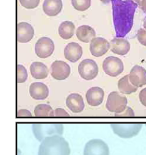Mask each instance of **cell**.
Instances as JSON below:
<instances>
[{
	"mask_svg": "<svg viewBox=\"0 0 146 155\" xmlns=\"http://www.w3.org/2000/svg\"><path fill=\"white\" fill-rule=\"evenodd\" d=\"M116 37L123 38L131 31L138 4L133 0H111Z\"/></svg>",
	"mask_w": 146,
	"mask_h": 155,
	"instance_id": "obj_1",
	"label": "cell"
},
{
	"mask_svg": "<svg viewBox=\"0 0 146 155\" xmlns=\"http://www.w3.org/2000/svg\"><path fill=\"white\" fill-rule=\"evenodd\" d=\"M68 142L59 135L48 137L41 143L38 155H70Z\"/></svg>",
	"mask_w": 146,
	"mask_h": 155,
	"instance_id": "obj_2",
	"label": "cell"
},
{
	"mask_svg": "<svg viewBox=\"0 0 146 155\" xmlns=\"http://www.w3.org/2000/svg\"><path fill=\"white\" fill-rule=\"evenodd\" d=\"M32 130L37 140L42 142L48 137L63 134L64 125L61 123H34L32 125Z\"/></svg>",
	"mask_w": 146,
	"mask_h": 155,
	"instance_id": "obj_3",
	"label": "cell"
},
{
	"mask_svg": "<svg viewBox=\"0 0 146 155\" xmlns=\"http://www.w3.org/2000/svg\"><path fill=\"white\" fill-rule=\"evenodd\" d=\"M111 127L114 133L120 137L129 139L138 134L142 129V125L140 123H133V124L113 123L111 124Z\"/></svg>",
	"mask_w": 146,
	"mask_h": 155,
	"instance_id": "obj_4",
	"label": "cell"
},
{
	"mask_svg": "<svg viewBox=\"0 0 146 155\" xmlns=\"http://www.w3.org/2000/svg\"><path fill=\"white\" fill-rule=\"evenodd\" d=\"M127 103L128 100L126 97L122 96L117 91H113L108 96L106 107L109 111L119 114L126 109Z\"/></svg>",
	"mask_w": 146,
	"mask_h": 155,
	"instance_id": "obj_5",
	"label": "cell"
},
{
	"mask_svg": "<svg viewBox=\"0 0 146 155\" xmlns=\"http://www.w3.org/2000/svg\"><path fill=\"white\" fill-rule=\"evenodd\" d=\"M103 69L107 75L112 77H116L123 71V62L117 57H108L103 61Z\"/></svg>",
	"mask_w": 146,
	"mask_h": 155,
	"instance_id": "obj_6",
	"label": "cell"
},
{
	"mask_svg": "<svg viewBox=\"0 0 146 155\" xmlns=\"http://www.w3.org/2000/svg\"><path fill=\"white\" fill-rule=\"evenodd\" d=\"M83 155H109V146L102 140H91L85 145Z\"/></svg>",
	"mask_w": 146,
	"mask_h": 155,
	"instance_id": "obj_7",
	"label": "cell"
},
{
	"mask_svg": "<svg viewBox=\"0 0 146 155\" xmlns=\"http://www.w3.org/2000/svg\"><path fill=\"white\" fill-rule=\"evenodd\" d=\"M78 72L83 80H92L98 76V66L92 59H83L78 65Z\"/></svg>",
	"mask_w": 146,
	"mask_h": 155,
	"instance_id": "obj_8",
	"label": "cell"
},
{
	"mask_svg": "<svg viewBox=\"0 0 146 155\" xmlns=\"http://www.w3.org/2000/svg\"><path fill=\"white\" fill-rule=\"evenodd\" d=\"M55 49L53 41L48 37H42L35 45L36 54L39 58H47L52 55Z\"/></svg>",
	"mask_w": 146,
	"mask_h": 155,
	"instance_id": "obj_9",
	"label": "cell"
},
{
	"mask_svg": "<svg viewBox=\"0 0 146 155\" xmlns=\"http://www.w3.org/2000/svg\"><path fill=\"white\" fill-rule=\"evenodd\" d=\"M70 66L63 61H55L51 65V75L55 80H66L70 76Z\"/></svg>",
	"mask_w": 146,
	"mask_h": 155,
	"instance_id": "obj_10",
	"label": "cell"
},
{
	"mask_svg": "<svg viewBox=\"0 0 146 155\" xmlns=\"http://www.w3.org/2000/svg\"><path fill=\"white\" fill-rule=\"evenodd\" d=\"M110 43L106 39L102 37L95 38L90 42V52L95 57H100L106 54L109 50Z\"/></svg>",
	"mask_w": 146,
	"mask_h": 155,
	"instance_id": "obj_11",
	"label": "cell"
},
{
	"mask_svg": "<svg viewBox=\"0 0 146 155\" xmlns=\"http://www.w3.org/2000/svg\"><path fill=\"white\" fill-rule=\"evenodd\" d=\"M131 83L137 88L146 85V70L139 65H134L129 74Z\"/></svg>",
	"mask_w": 146,
	"mask_h": 155,
	"instance_id": "obj_12",
	"label": "cell"
},
{
	"mask_svg": "<svg viewBox=\"0 0 146 155\" xmlns=\"http://www.w3.org/2000/svg\"><path fill=\"white\" fill-rule=\"evenodd\" d=\"M34 37V29L27 22H19L17 25V40L21 43L28 42Z\"/></svg>",
	"mask_w": 146,
	"mask_h": 155,
	"instance_id": "obj_13",
	"label": "cell"
},
{
	"mask_svg": "<svg viewBox=\"0 0 146 155\" xmlns=\"http://www.w3.org/2000/svg\"><path fill=\"white\" fill-rule=\"evenodd\" d=\"M86 98L87 103L90 106H98L103 103L104 91L99 87H92L86 92Z\"/></svg>",
	"mask_w": 146,
	"mask_h": 155,
	"instance_id": "obj_14",
	"label": "cell"
},
{
	"mask_svg": "<svg viewBox=\"0 0 146 155\" xmlns=\"http://www.w3.org/2000/svg\"><path fill=\"white\" fill-rule=\"evenodd\" d=\"M30 94L36 100H45L49 95V88L42 82H33L30 86Z\"/></svg>",
	"mask_w": 146,
	"mask_h": 155,
	"instance_id": "obj_15",
	"label": "cell"
},
{
	"mask_svg": "<svg viewBox=\"0 0 146 155\" xmlns=\"http://www.w3.org/2000/svg\"><path fill=\"white\" fill-rule=\"evenodd\" d=\"M83 54V49L79 44L70 42L65 47L64 57L71 62H76L80 59Z\"/></svg>",
	"mask_w": 146,
	"mask_h": 155,
	"instance_id": "obj_16",
	"label": "cell"
},
{
	"mask_svg": "<svg viewBox=\"0 0 146 155\" xmlns=\"http://www.w3.org/2000/svg\"><path fill=\"white\" fill-rule=\"evenodd\" d=\"M67 107L73 113H80L84 108L83 97L79 94H71L67 97Z\"/></svg>",
	"mask_w": 146,
	"mask_h": 155,
	"instance_id": "obj_17",
	"label": "cell"
},
{
	"mask_svg": "<svg viewBox=\"0 0 146 155\" xmlns=\"http://www.w3.org/2000/svg\"><path fill=\"white\" fill-rule=\"evenodd\" d=\"M110 45L111 51L118 55H126L130 51V43L123 38H114L111 41Z\"/></svg>",
	"mask_w": 146,
	"mask_h": 155,
	"instance_id": "obj_18",
	"label": "cell"
},
{
	"mask_svg": "<svg viewBox=\"0 0 146 155\" xmlns=\"http://www.w3.org/2000/svg\"><path fill=\"white\" fill-rule=\"evenodd\" d=\"M63 3L61 0H44L43 11L49 16H55L61 11Z\"/></svg>",
	"mask_w": 146,
	"mask_h": 155,
	"instance_id": "obj_19",
	"label": "cell"
},
{
	"mask_svg": "<svg viewBox=\"0 0 146 155\" xmlns=\"http://www.w3.org/2000/svg\"><path fill=\"white\" fill-rule=\"evenodd\" d=\"M76 36L81 42L88 43L96 37L95 31L89 25H81L77 28Z\"/></svg>",
	"mask_w": 146,
	"mask_h": 155,
	"instance_id": "obj_20",
	"label": "cell"
},
{
	"mask_svg": "<svg viewBox=\"0 0 146 155\" xmlns=\"http://www.w3.org/2000/svg\"><path fill=\"white\" fill-rule=\"evenodd\" d=\"M30 73L33 78L42 80L47 78L49 74L47 67L40 62H34L30 65Z\"/></svg>",
	"mask_w": 146,
	"mask_h": 155,
	"instance_id": "obj_21",
	"label": "cell"
},
{
	"mask_svg": "<svg viewBox=\"0 0 146 155\" xmlns=\"http://www.w3.org/2000/svg\"><path fill=\"white\" fill-rule=\"evenodd\" d=\"M75 25L70 21H65L60 25L58 28V34L64 39H69L73 37L75 34Z\"/></svg>",
	"mask_w": 146,
	"mask_h": 155,
	"instance_id": "obj_22",
	"label": "cell"
},
{
	"mask_svg": "<svg viewBox=\"0 0 146 155\" xmlns=\"http://www.w3.org/2000/svg\"><path fill=\"white\" fill-rule=\"evenodd\" d=\"M137 87L133 85L129 80V76L126 75L118 81V89L124 94H131L137 91Z\"/></svg>",
	"mask_w": 146,
	"mask_h": 155,
	"instance_id": "obj_23",
	"label": "cell"
},
{
	"mask_svg": "<svg viewBox=\"0 0 146 155\" xmlns=\"http://www.w3.org/2000/svg\"><path fill=\"white\" fill-rule=\"evenodd\" d=\"M34 114L38 117H50L54 116V111L50 105L47 104H40L36 106Z\"/></svg>",
	"mask_w": 146,
	"mask_h": 155,
	"instance_id": "obj_24",
	"label": "cell"
},
{
	"mask_svg": "<svg viewBox=\"0 0 146 155\" xmlns=\"http://www.w3.org/2000/svg\"><path fill=\"white\" fill-rule=\"evenodd\" d=\"M72 5L77 11H85L91 6V0H72Z\"/></svg>",
	"mask_w": 146,
	"mask_h": 155,
	"instance_id": "obj_25",
	"label": "cell"
},
{
	"mask_svg": "<svg viewBox=\"0 0 146 155\" xmlns=\"http://www.w3.org/2000/svg\"><path fill=\"white\" fill-rule=\"evenodd\" d=\"M27 71L26 68L22 65H17V82L23 83L27 80Z\"/></svg>",
	"mask_w": 146,
	"mask_h": 155,
	"instance_id": "obj_26",
	"label": "cell"
},
{
	"mask_svg": "<svg viewBox=\"0 0 146 155\" xmlns=\"http://www.w3.org/2000/svg\"><path fill=\"white\" fill-rule=\"evenodd\" d=\"M19 2L22 7L27 9H33L39 6L40 0H19Z\"/></svg>",
	"mask_w": 146,
	"mask_h": 155,
	"instance_id": "obj_27",
	"label": "cell"
},
{
	"mask_svg": "<svg viewBox=\"0 0 146 155\" xmlns=\"http://www.w3.org/2000/svg\"><path fill=\"white\" fill-rule=\"evenodd\" d=\"M137 39L139 43L146 46V30L139 29L137 32Z\"/></svg>",
	"mask_w": 146,
	"mask_h": 155,
	"instance_id": "obj_28",
	"label": "cell"
},
{
	"mask_svg": "<svg viewBox=\"0 0 146 155\" xmlns=\"http://www.w3.org/2000/svg\"><path fill=\"white\" fill-rule=\"evenodd\" d=\"M116 117H134V112L130 107H126L123 111L119 114H115Z\"/></svg>",
	"mask_w": 146,
	"mask_h": 155,
	"instance_id": "obj_29",
	"label": "cell"
},
{
	"mask_svg": "<svg viewBox=\"0 0 146 155\" xmlns=\"http://www.w3.org/2000/svg\"><path fill=\"white\" fill-rule=\"evenodd\" d=\"M54 116L68 117H70V114H69L64 109H63V108H56V109L54 111Z\"/></svg>",
	"mask_w": 146,
	"mask_h": 155,
	"instance_id": "obj_30",
	"label": "cell"
},
{
	"mask_svg": "<svg viewBox=\"0 0 146 155\" xmlns=\"http://www.w3.org/2000/svg\"><path fill=\"white\" fill-rule=\"evenodd\" d=\"M17 117H32V114L30 113V111L27 109H20L17 111Z\"/></svg>",
	"mask_w": 146,
	"mask_h": 155,
	"instance_id": "obj_31",
	"label": "cell"
},
{
	"mask_svg": "<svg viewBox=\"0 0 146 155\" xmlns=\"http://www.w3.org/2000/svg\"><path fill=\"white\" fill-rule=\"evenodd\" d=\"M139 97L140 103L142 104V105L146 107V88L141 91L140 93H139Z\"/></svg>",
	"mask_w": 146,
	"mask_h": 155,
	"instance_id": "obj_32",
	"label": "cell"
},
{
	"mask_svg": "<svg viewBox=\"0 0 146 155\" xmlns=\"http://www.w3.org/2000/svg\"><path fill=\"white\" fill-rule=\"evenodd\" d=\"M139 6H140L141 9H142L144 12L146 13V0H142Z\"/></svg>",
	"mask_w": 146,
	"mask_h": 155,
	"instance_id": "obj_33",
	"label": "cell"
},
{
	"mask_svg": "<svg viewBox=\"0 0 146 155\" xmlns=\"http://www.w3.org/2000/svg\"><path fill=\"white\" fill-rule=\"evenodd\" d=\"M100 1H101L103 3H104V4H108L110 2H111V0H100Z\"/></svg>",
	"mask_w": 146,
	"mask_h": 155,
	"instance_id": "obj_34",
	"label": "cell"
},
{
	"mask_svg": "<svg viewBox=\"0 0 146 155\" xmlns=\"http://www.w3.org/2000/svg\"><path fill=\"white\" fill-rule=\"evenodd\" d=\"M133 1L137 3V4L140 5V3H141V2H142V0H133Z\"/></svg>",
	"mask_w": 146,
	"mask_h": 155,
	"instance_id": "obj_35",
	"label": "cell"
},
{
	"mask_svg": "<svg viewBox=\"0 0 146 155\" xmlns=\"http://www.w3.org/2000/svg\"><path fill=\"white\" fill-rule=\"evenodd\" d=\"M143 27L146 30V19H145V21H144V24H143Z\"/></svg>",
	"mask_w": 146,
	"mask_h": 155,
	"instance_id": "obj_36",
	"label": "cell"
},
{
	"mask_svg": "<svg viewBox=\"0 0 146 155\" xmlns=\"http://www.w3.org/2000/svg\"><path fill=\"white\" fill-rule=\"evenodd\" d=\"M145 126H146V125H145Z\"/></svg>",
	"mask_w": 146,
	"mask_h": 155,
	"instance_id": "obj_37",
	"label": "cell"
}]
</instances>
